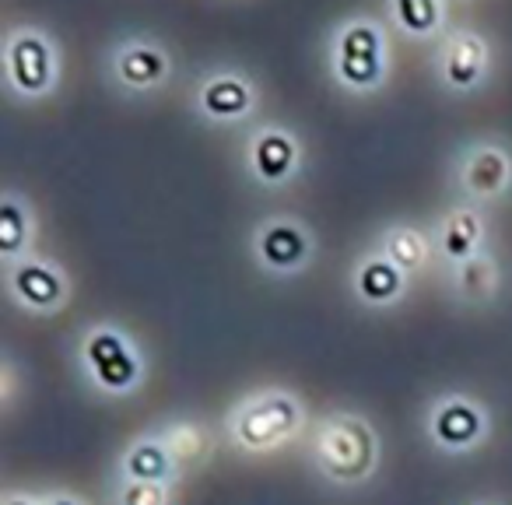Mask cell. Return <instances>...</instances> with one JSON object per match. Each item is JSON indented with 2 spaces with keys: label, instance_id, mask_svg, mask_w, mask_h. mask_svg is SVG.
<instances>
[{
  "label": "cell",
  "instance_id": "obj_21",
  "mask_svg": "<svg viewBox=\"0 0 512 505\" xmlns=\"http://www.w3.org/2000/svg\"><path fill=\"white\" fill-rule=\"evenodd\" d=\"M393 11L407 32H432L439 22V0H393Z\"/></svg>",
  "mask_w": 512,
  "mask_h": 505
},
{
  "label": "cell",
  "instance_id": "obj_6",
  "mask_svg": "<svg viewBox=\"0 0 512 505\" xmlns=\"http://www.w3.org/2000/svg\"><path fill=\"white\" fill-rule=\"evenodd\" d=\"M8 78L18 92L39 95L53 81V57L50 46L36 32H18L8 43Z\"/></svg>",
  "mask_w": 512,
  "mask_h": 505
},
{
  "label": "cell",
  "instance_id": "obj_8",
  "mask_svg": "<svg viewBox=\"0 0 512 505\" xmlns=\"http://www.w3.org/2000/svg\"><path fill=\"white\" fill-rule=\"evenodd\" d=\"M313 253V239L299 221H267L256 235V257L271 271H295Z\"/></svg>",
  "mask_w": 512,
  "mask_h": 505
},
{
  "label": "cell",
  "instance_id": "obj_7",
  "mask_svg": "<svg viewBox=\"0 0 512 505\" xmlns=\"http://www.w3.org/2000/svg\"><path fill=\"white\" fill-rule=\"evenodd\" d=\"M509 179H512V158L498 144H477V148H470V155L460 165V183L470 197H481V200L502 197L509 190Z\"/></svg>",
  "mask_w": 512,
  "mask_h": 505
},
{
  "label": "cell",
  "instance_id": "obj_5",
  "mask_svg": "<svg viewBox=\"0 0 512 505\" xmlns=\"http://www.w3.org/2000/svg\"><path fill=\"white\" fill-rule=\"evenodd\" d=\"M488 432V418H484L481 404L470 397H446L432 414V439L449 453H470Z\"/></svg>",
  "mask_w": 512,
  "mask_h": 505
},
{
  "label": "cell",
  "instance_id": "obj_4",
  "mask_svg": "<svg viewBox=\"0 0 512 505\" xmlns=\"http://www.w3.org/2000/svg\"><path fill=\"white\" fill-rule=\"evenodd\" d=\"M383 74V43L372 22H355L337 36V78L351 88H369Z\"/></svg>",
  "mask_w": 512,
  "mask_h": 505
},
{
  "label": "cell",
  "instance_id": "obj_10",
  "mask_svg": "<svg viewBox=\"0 0 512 505\" xmlns=\"http://www.w3.org/2000/svg\"><path fill=\"white\" fill-rule=\"evenodd\" d=\"M295 162H299V148H295L292 134L288 130H260L249 144V165L264 183H281L295 172Z\"/></svg>",
  "mask_w": 512,
  "mask_h": 505
},
{
  "label": "cell",
  "instance_id": "obj_2",
  "mask_svg": "<svg viewBox=\"0 0 512 505\" xmlns=\"http://www.w3.org/2000/svg\"><path fill=\"white\" fill-rule=\"evenodd\" d=\"M302 425V407L292 393H260L246 400L232 418V439L249 453H267V449L288 442Z\"/></svg>",
  "mask_w": 512,
  "mask_h": 505
},
{
  "label": "cell",
  "instance_id": "obj_23",
  "mask_svg": "<svg viewBox=\"0 0 512 505\" xmlns=\"http://www.w3.org/2000/svg\"><path fill=\"white\" fill-rule=\"evenodd\" d=\"M46 505H81L78 498H71V495H57V498H50Z\"/></svg>",
  "mask_w": 512,
  "mask_h": 505
},
{
  "label": "cell",
  "instance_id": "obj_15",
  "mask_svg": "<svg viewBox=\"0 0 512 505\" xmlns=\"http://www.w3.org/2000/svg\"><path fill=\"white\" fill-rule=\"evenodd\" d=\"M484 71V39L474 36V32H463L449 43L446 50V64H442V74L453 88H470L477 85Z\"/></svg>",
  "mask_w": 512,
  "mask_h": 505
},
{
  "label": "cell",
  "instance_id": "obj_19",
  "mask_svg": "<svg viewBox=\"0 0 512 505\" xmlns=\"http://www.w3.org/2000/svg\"><path fill=\"white\" fill-rule=\"evenodd\" d=\"M29 214H25L22 200L15 197V193H8L4 197V207H0V249L8 253V257H15L18 249L25 246V239H29Z\"/></svg>",
  "mask_w": 512,
  "mask_h": 505
},
{
  "label": "cell",
  "instance_id": "obj_12",
  "mask_svg": "<svg viewBox=\"0 0 512 505\" xmlns=\"http://www.w3.org/2000/svg\"><path fill=\"white\" fill-rule=\"evenodd\" d=\"M249 102H253V92L235 74H218L200 88V109L211 120H239V116H246Z\"/></svg>",
  "mask_w": 512,
  "mask_h": 505
},
{
  "label": "cell",
  "instance_id": "obj_16",
  "mask_svg": "<svg viewBox=\"0 0 512 505\" xmlns=\"http://www.w3.org/2000/svg\"><path fill=\"white\" fill-rule=\"evenodd\" d=\"M477 242H481V218L470 207L449 214L446 225H442V253L463 264L477 253Z\"/></svg>",
  "mask_w": 512,
  "mask_h": 505
},
{
  "label": "cell",
  "instance_id": "obj_18",
  "mask_svg": "<svg viewBox=\"0 0 512 505\" xmlns=\"http://www.w3.org/2000/svg\"><path fill=\"white\" fill-rule=\"evenodd\" d=\"M495 281V260L484 257V253H474L470 260H463L460 271H456V288L470 302H488L491 292H495Z\"/></svg>",
  "mask_w": 512,
  "mask_h": 505
},
{
  "label": "cell",
  "instance_id": "obj_9",
  "mask_svg": "<svg viewBox=\"0 0 512 505\" xmlns=\"http://www.w3.org/2000/svg\"><path fill=\"white\" fill-rule=\"evenodd\" d=\"M11 292L22 306H32L36 313H50L64 302V278L43 260H22L11 274Z\"/></svg>",
  "mask_w": 512,
  "mask_h": 505
},
{
  "label": "cell",
  "instance_id": "obj_20",
  "mask_svg": "<svg viewBox=\"0 0 512 505\" xmlns=\"http://www.w3.org/2000/svg\"><path fill=\"white\" fill-rule=\"evenodd\" d=\"M162 442H165V449L172 453V460H176V467H179V463L200 460V456H204V449H207L204 432H200L197 425H172L169 432H165Z\"/></svg>",
  "mask_w": 512,
  "mask_h": 505
},
{
  "label": "cell",
  "instance_id": "obj_3",
  "mask_svg": "<svg viewBox=\"0 0 512 505\" xmlns=\"http://www.w3.org/2000/svg\"><path fill=\"white\" fill-rule=\"evenodd\" d=\"M81 362L95 386L109 393H130L141 383V355L130 348V341L113 327H99L81 344Z\"/></svg>",
  "mask_w": 512,
  "mask_h": 505
},
{
  "label": "cell",
  "instance_id": "obj_13",
  "mask_svg": "<svg viewBox=\"0 0 512 505\" xmlns=\"http://www.w3.org/2000/svg\"><path fill=\"white\" fill-rule=\"evenodd\" d=\"M165 71H169V64H165L162 50L148 43L123 46L120 57H116V78L130 88H155L165 78Z\"/></svg>",
  "mask_w": 512,
  "mask_h": 505
},
{
  "label": "cell",
  "instance_id": "obj_17",
  "mask_svg": "<svg viewBox=\"0 0 512 505\" xmlns=\"http://www.w3.org/2000/svg\"><path fill=\"white\" fill-rule=\"evenodd\" d=\"M383 257L393 260L400 271H414L428 260V242L418 228L411 225H397L393 232H386L383 239Z\"/></svg>",
  "mask_w": 512,
  "mask_h": 505
},
{
  "label": "cell",
  "instance_id": "obj_11",
  "mask_svg": "<svg viewBox=\"0 0 512 505\" xmlns=\"http://www.w3.org/2000/svg\"><path fill=\"white\" fill-rule=\"evenodd\" d=\"M407 281H404V271H400L393 260H386L383 253L379 257H369L358 264L355 271V292L365 306L372 309H386L390 302H397L404 295Z\"/></svg>",
  "mask_w": 512,
  "mask_h": 505
},
{
  "label": "cell",
  "instance_id": "obj_14",
  "mask_svg": "<svg viewBox=\"0 0 512 505\" xmlns=\"http://www.w3.org/2000/svg\"><path fill=\"white\" fill-rule=\"evenodd\" d=\"M123 474H127V481L169 484L172 474H176V460H172V453L165 449L162 439H141L123 456Z\"/></svg>",
  "mask_w": 512,
  "mask_h": 505
},
{
  "label": "cell",
  "instance_id": "obj_22",
  "mask_svg": "<svg viewBox=\"0 0 512 505\" xmlns=\"http://www.w3.org/2000/svg\"><path fill=\"white\" fill-rule=\"evenodd\" d=\"M120 505H169V491L162 481H123Z\"/></svg>",
  "mask_w": 512,
  "mask_h": 505
},
{
  "label": "cell",
  "instance_id": "obj_1",
  "mask_svg": "<svg viewBox=\"0 0 512 505\" xmlns=\"http://www.w3.org/2000/svg\"><path fill=\"white\" fill-rule=\"evenodd\" d=\"M313 460L334 484H362L379 463V439L358 414H330L313 435Z\"/></svg>",
  "mask_w": 512,
  "mask_h": 505
},
{
  "label": "cell",
  "instance_id": "obj_24",
  "mask_svg": "<svg viewBox=\"0 0 512 505\" xmlns=\"http://www.w3.org/2000/svg\"><path fill=\"white\" fill-rule=\"evenodd\" d=\"M4 505H43V502H36V498H22V495H15V498H8Z\"/></svg>",
  "mask_w": 512,
  "mask_h": 505
}]
</instances>
